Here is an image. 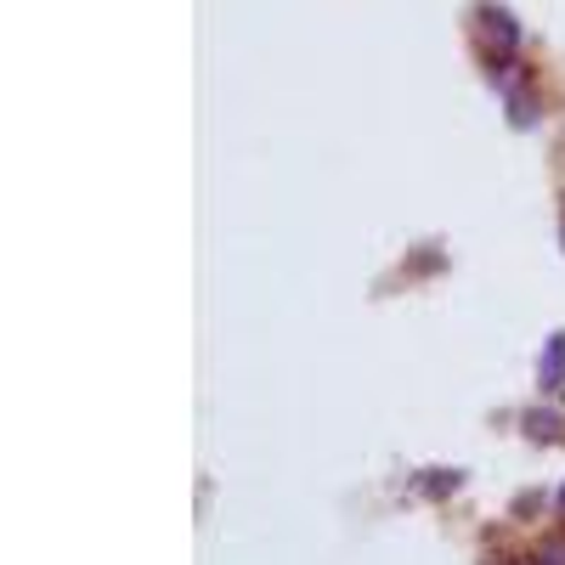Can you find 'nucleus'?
I'll return each mask as SVG.
<instances>
[{
	"label": "nucleus",
	"instance_id": "obj_1",
	"mask_svg": "<svg viewBox=\"0 0 565 565\" xmlns=\"http://www.w3.org/2000/svg\"><path fill=\"white\" fill-rule=\"evenodd\" d=\"M476 29L487 34V52L492 57H521V23H514L503 7H481L476 12Z\"/></svg>",
	"mask_w": 565,
	"mask_h": 565
},
{
	"label": "nucleus",
	"instance_id": "obj_2",
	"mask_svg": "<svg viewBox=\"0 0 565 565\" xmlns=\"http://www.w3.org/2000/svg\"><path fill=\"white\" fill-rule=\"evenodd\" d=\"M559 380H565V334H554V340H548L543 367H537V385H543V391H559Z\"/></svg>",
	"mask_w": 565,
	"mask_h": 565
},
{
	"label": "nucleus",
	"instance_id": "obj_3",
	"mask_svg": "<svg viewBox=\"0 0 565 565\" xmlns=\"http://www.w3.org/2000/svg\"><path fill=\"white\" fill-rule=\"evenodd\" d=\"M526 436H537V441L559 436V418H554V413H543V407H537V413H526Z\"/></svg>",
	"mask_w": 565,
	"mask_h": 565
},
{
	"label": "nucleus",
	"instance_id": "obj_4",
	"mask_svg": "<svg viewBox=\"0 0 565 565\" xmlns=\"http://www.w3.org/2000/svg\"><path fill=\"white\" fill-rule=\"evenodd\" d=\"M526 565H565V537H543L537 554H532Z\"/></svg>",
	"mask_w": 565,
	"mask_h": 565
},
{
	"label": "nucleus",
	"instance_id": "obj_5",
	"mask_svg": "<svg viewBox=\"0 0 565 565\" xmlns=\"http://www.w3.org/2000/svg\"><path fill=\"white\" fill-rule=\"evenodd\" d=\"M418 487H424V492H458V487H463V476H424Z\"/></svg>",
	"mask_w": 565,
	"mask_h": 565
},
{
	"label": "nucleus",
	"instance_id": "obj_6",
	"mask_svg": "<svg viewBox=\"0 0 565 565\" xmlns=\"http://www.w3.org/2000/svg\"><path fill=\"white\" fill-rule=\"evenodd\" d=\"M554 503H559V514H565V487H559V498H554Z\"/></svg>",
	"mask_w": 565,
	"mask_h": 565
}]
</instances>
